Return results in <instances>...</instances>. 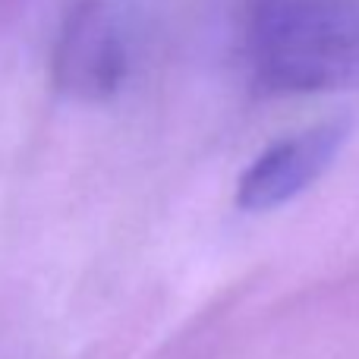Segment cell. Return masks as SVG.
Returning a JSON list of instances; mask_svg holds the SVG:
<instances>
[{"mask_svg":"<svg viewBox=\"0 0 359 359\" xmlns=\"http://www.w3.org/2000/svg\"><path fill=\"white\" fill-rule=\"evenodd\" d=\"M243 38L265 92H359V0H249Z\"/></svg>","mask_w":359,"mask_h":359,"instance_id":"1","label":"cell"},{"mask_svg":"<svg viewBox=\"0 0 359 359\" xmlns=\"http://www.w3.org/2000/svg\"><path fill=\"white\" fill-rule=\"evenodd\" d=\"M350 136L347 120H325L265 149L236 186V205L249 215H268L306 192L341 155Z\"/></svg>","mask_w":359,"mask_h":359,"instance_id":"2","label":"cell"}]
</instances>
